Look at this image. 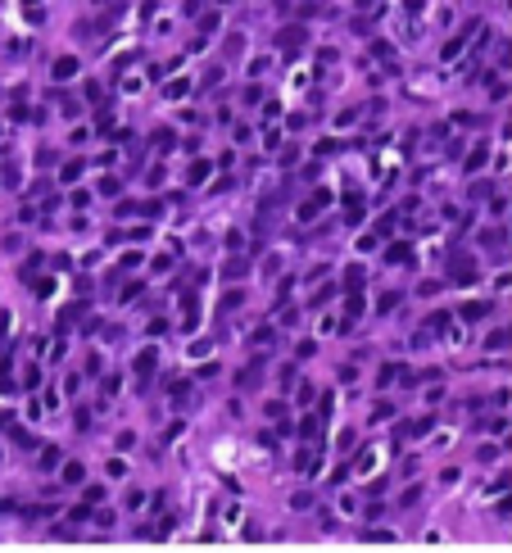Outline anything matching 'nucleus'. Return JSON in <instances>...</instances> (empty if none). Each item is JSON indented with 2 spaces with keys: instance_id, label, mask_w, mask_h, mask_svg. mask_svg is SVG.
I'll return each instance as SVG.
<instances>
[{
  "instance_id": "obj_1",
  "label": "nucleus",
  "mask_w": 512,
  "mask_h": 553,
  "mask_svg": "<svg viewBox=\"0 0 512 553\" xmlns=\"http://www.w3.org/2000/svg\"><path fill=\"white\" fill-rule=\"evenodd\" d=\"M77 73V59H59L55 64V77H73Z\"/></svg>"
}]
</instances>
